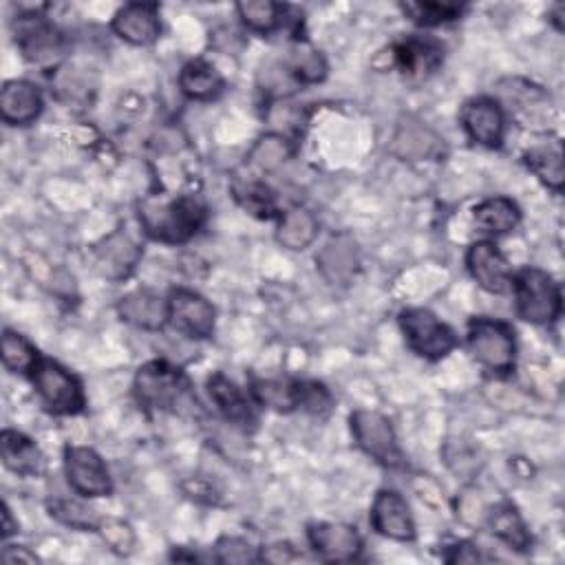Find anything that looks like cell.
Returning <instances> with one entry per match:
<instances>
[{"label":"cell","instance_id":"cell-37","mask_svg":"<svg viewBox=\"0 0 565 565\" xmlns=\"http://www.w3.org/2000/svg\"><path fill=\"white\" fill-rule=\"evenodd\" d=\"M214 558L218 563H256L260 561V554L256 552V547H252L247 541L238 539V536H223L218 539V543L214 545Z\"/></svg>","mask_w":565,"mask_h":565},{"label":"cell","instance_id":"cell-21","mask_svg":"<svg viewBox=\"0 0 565 565\" xmlns=\"http://www.w3.org/2000/svg\"><path fill=\"white\" fill-rule=\"evenodd\" d=\"M395 64L406 75H428L444 60V46L433 38L411 35L393 46Z\"/></svg>","mask_w":565,"mask_h":565},{"label":"cell","instance_id":"cell-6","mask_svg":"<svg viewBox=\"0 0 565 565\" xmlns=\"http://www.w3.org/2000/svg\"><path fill=\"white\" fill-rule=\"evenodd\" d=\"M399 329L411 351L426 360H441L457 347L455 331L433 311L413 307L399 313Z\"/></svg>","mask_w":565,"mask_h":565},{"label":"cell","instance_id":"cell-11","mask_svg":"<svg viewBox=\"0 0 565 565\" xmlns=\"http://www.w3.org/2000/svg\"><path fill=\"white\" fill-rule=\"evenodd\" d=\"M307 539L311 550L331 563L355 561L362 552V539L353 525L347 523H311L307 530Z\"/></svg>","mask_w":565,"mask_h":565},{"label":"cell","instance_id":"cell-15","mask_svg":"<svg viewBox=\"0 0 565 565\" xmlns=\"http://www.w3.org/2000/svg\"><path fill=\"white\" fill-rule=\"evenodd\" d=\"M113 31L135 46L152 44L161 33L159 7L154 2L124 4L113 18Z\"/></svg>","mask_w":565,"mask_h":565},{"label":"cell","instance_id":"cell-4","mask_svg":"<svg viewBox=\"0 0 565 565\" xmlns=\"http://www.w3.org/2000/svg\"><path fill=\"white\" fill-rule=\"evenodd\" d=\"M468 347L472 358L497 375H505L514 369V331L503 320L472 318L468 322Z\"/></svg>","mask_w":565,"mask_h":565},{"label":"cell","instance_id":"cell-29","mask_svg":"<svg viewBox=\"0 0 565 565\" xmlns=\"http://www.w3.org/2000/svg\"><path fill=\"white\" fill-rule=\"evenodd\" d=\"M300 388L302 382L298 380H254L249 393L260 406L278 413H289L294 408H300Z\"/></svg>","mask_w":565,"mask_h":565},{"label":"cell","instance_id":"cell-26","mask_svg":"<svg viewBox=\"0 0 565 565\" xmlns=\"http://www.w3.org/2000/svg\"><path fill=\"white\" fill-rule=\"evenodd\" d=\"M318 236V218L311 210L294 205L280 214L276 241L287 249H305Z\"/></svg>","mask_w":565,"mask_h":565},{"label":"cell","instance_id":"cell-43","mask_svg":"<svg viewBox=\"0 0 565 565\" xmlns=\"http://www.w3.org/2000/svg\"><path fill=\"white\" fill-rule=\"evenodd\" d=\"M15 532H18V521H13L9 505L2 503V539H9Z\"/></svg>","mask_w":565,"mask_h":565},{"label":"cell","instance_id":"cell-24","mask_svg":"<svg viewBox=\"0 0 565 565\" xmlns=\"http://www.w3.org/2000/svg\"><path fill=\"white\" fill-rule=\"evenodd\" d=\"M525 166L554 192H563L565 168H563V143L561 139H550L532 146L523 154Z\"/></svg>","mask_w":565,"mask_h":565},{"label":"cell","instance_id":"cell-38","mask_svg":"<svg viewBox=\"0 0 565 565\" xmlns=\"http://www.w3.org/2000/svg\"><path fill=\"white\" fill-rule=\"evenodd\" d=\"M97 530H99L102 539L110 545L113 552H117V554H130L132 552L135 534H132L128 523H124L119 519H99Z\"/></svg>","mask_w":565,"mask_h":565},{"label":"cell","instance_id":"cell-28","mask_svg":"<svg viewBox=\"0 0 565 565\" xmlns=\"http://www.w3.org/2000/svg\"><path fill=\"white\" fill-rule=\"evenodd\" d=\"M475 223L488 234H508L521 221L519 205L508 196H490L475 207Z\"/></svg>","mask_w":565,"mask_h":565},{"label":"cell","instance_id":"cell-40","mask_svg":"<svg viewBox=\"0 0 565 565\" xmlns=\"http://www.w3.org/2000/svg\"><path fill=\"white\" fill-rule=\"evenodd\" d=\"M296 558H300V554H298L289 543H271V545L263 547V552H260V561L276 563V565H280V563H291V561H296Z\"/></svg>","mask_w":565,"mask_h":565},{"label":"cell","instance_id":"cell-27","mask_svg":"<svg viewBox=\"0 0 565 565\" xmlns=\"http://www.w3.org/2000/svg\"><path fill=\"white\" fill-rule=\"evenodd\" d=\"M179 86L183 90V95H188L190 99H199V102H207L221 95L223 90V77L221 73L205 60H190L188 64H183L181 73H179Z\"/></svg>","mask_w":565,"mask_h":565},{"label":"cell","instance_id":"cell-22","mask_svg":"<svg viewBox=\"0 0 565 565\" xmlns=\"http://www.w3.org/2000/svg\"><path fill=\"white\" fill-rule=\"evenodd\" d=\"M393 152L408 161L439 159L444 157L446 146H444V139L422 121H406V124H399L393 137Z\"/></svg>","mask_w":565,"mask_h":565},{"label":"cell","instance_id":"cell-18","mask_svg":"<svg viewBox=\"0 0 565 565\" xmlns=\"http://www.w3.org/2000/svg\"><path fill=\"white\" fill-rule=\"evenodd\" d=\"M139 256H141V249L121 230L113 232L95 247V265L102 271V276L110 280L126 278L139 263Z\"/></svg>","mask_w":565,"mask_h":565},{"label":"cell","instance_id":"cell-10","mask_svg":"<svg viewBox=\"0 0 565 565\" xmlns=\"http://www.w3.org/2000/svg\"><path fill=\"white\" fill-rule=\"evenodd\" d=\"M64 470L68 486L82 497H106L113 492V481L104 459L88 446H66Z\"/></svg>","mask_w":565,"mask_h":565},{"label":"cell","instance_id":"cell-2","mask_svg":"<svg viewBox=\"0 0 565 565\" xmlns=\"http://www.w3.org/2000/svg\"><path fill=\"white\" fill-rule=\"evenodd\" d=\"M135 397L146 408L174 413L194 404L188 377L166 360H152L139 366L135 375Z\"/></svg>","mask_w":565,"mask_h":565},{"label":"cell","instance_id":"cell-1","mask_svg":"<svg viewBox=\"0 0 565 565\" xmlns=\"http://www.w3.org/2000/svg\"><path fill=\"white\" fill-rule=\"evenodd\" d=\"M205 216L207 210L203 201L192 194H179L166 201L146 199L139 205V223L143 232L168 245L190 241L205 223Z\"/></svg>","mask_w":565,"mask_h":565},{"label":"cell","instance_id":"cell-14","mask_svg":"<svg viewBox=\"0 0 565 565\" xmlns=\"http://www.w3.org/2000/svg\"><path fill=\"white\" fill-rule=\"evenodd\" d=\"M371 525L386 539L413 541L415 521L411 516L406 499L395 490H380L371 508Z\"/></svg>","mask_w":565,"mask_h":565},{"label":"cell","instance_id":"cell-7","mask_svg":"<svg viewBox=\"0 0 565 565\" xmlns=\"http://www.w3.org/2000/svg\"><path fill=\"white\" fill-rule=\"evenodd\" d=\"M349 422H351L353 439L362 452H366L371 459H375L386 468L404 466V452L397 444L395 430L382 413L360 408L351 413Z\"/></svg>","mask_w":565,"mask_h":565},{"label":"cell","instance_id":"cell-12","mask_svg":"<svg viewBox=\"0 0 565 565\" xmlns=\"http://www.w3.org/2000/svg\"><path fill=\"white\" fill-rule=\"evenodd\" d=\"M461 126L466 135L486 148H499L505 132V115L499 102L490 97H475L461 108Z\"/></svg>","mask_w":565,"mask_h":565},{"label":"cell","instance_id":"cell-30","mask_svg":"<svg viewBox=\"0 0 565 565\" xmlns=\"http://www.w3.org/2000/svg\"><path fill=\"white\" fill-rule=\"evenodd\" d=\"M241 22L254 33H271L285 20V7L271 0H243L236 4Z\"/></svg>","mask_w":565,"mask_h":565},{"label":"cell","instance_id":"cell-25","mask_svg":"<svg viewBox=\"0 0 565 565\" xmlns=\"http://www.w3.org/2000/svg\"><path fill=\"white\" fill-rule=\"evenodd\" d=\"M486 523H488L490 532L494 536H499L503 543H508L512 550H516V552L530 550L532 536L527 532L525 521L521 519L519 510L512 503L503 501V503H497L494 508H490L486 512Z\"/></svg>","mask_w":565,"mask_h":565},{"label":"cell","instance_id":"cell-41","mask_svg":"<svg viewBox=\"0 0 565 565\" xmlns=\"http://www.w3.org/2000/svg\"><path fill=\"white\" fill-rule=\"evenodd\" d=\"M448 563H477L483 561V556L479 554V550L470 543H457L450 547V552L444 556Z\"/></svg>","mask_w":565,"mask_h":565},{"label":"cell","instance_id":"cell-32","mask_svg":"<svg viewBox=\"0 0 565 565\" xmlns=\"http://www.w3.org/2000/svg\"><path fill=\"white\" fill-rule=\"evenodd\" d=\"M285 68L289 71V75L296 84H318L327 75L324 57L316 49L305 46V44H300L298 49L291 51L289 60L285 62Z\"/></svg>","mask_w":565,"mask_h":565},{"label":"cell","instance_id":"cell-9","mask_svg":"<svg viewBox=\"0 0 565 565\" xmlns=\"http://www.w3.org/2000/svg\"><path fill=\"white\" fill-rule=\"evenodd\" d=\"M214 307L201 294L177 287L168 296V322L183 335L205 340L214 331Z\"/></svg>","mask_w":565,"mask_h":565},{"label":"cell","instance_id":"cell-19","mask_svg":"<svg viewBox=\"0 0 565 565\" xmlns=\"http://www.w3.org/2000/svg\"><path fill=\"white\" fill-rule=\"evenodd\" d=\"M42 113V95L26 79H11L0 93V115L9 126H29Z\"/></svg>","mask_w":565,"mask_h":565},{"label":"cell","instance_id":"cell-34","mask_svg":"<svg viewBox=\"0 0 565 565\" xmlns=\"http://www.w3.org/2000/svg\"><path fill=\"white\" fill-rule=\"evenodd\" d=\"M399 7L411 20H415L417 24H424V26L452 22L466 9V4H461V2H402Z\"/></svg>","mask_w":565,"mask_h":565},{"label":"cell","instance_id":"cell-42","mask_svg":"<svg viewBox=\"0 0 565 565\" xmlns=\"http://www.w3.org/2000/svg\"><path fill=\"white\" fill-rule=\"evenodd\" d=\"M2 561H7V563H15V561H22V563H38V556L31 554L26 547L7 545V547L2 550Z\"/></svg>","mask_w":565,"mask_h":565},{"label":"cell","instance_id":"cell-23","mask_svg":"<svg viewBox=\"0 0 565 565\" xmlns=\"http://www.w3.org/2000/svg\"><path fill=\"white\" fill-rule=\"evenodd\" d=\"M0 455L4 466L22 477H31L38 475L44 466L42 452L38 450V446L33 444V439H29L26 435L4 428L0 435Z\"/></svg>","mask_w":565,"mask_h":565},{"label":"cell","instance_id":"cell-33","mask_svg":"<svg viewBox=\"0 0 565 565\" xmlns=\"http://www.w3.org/2000/svg\"><path fill=\"white\" fill-rule=\"evenodd\" d=\"M2 362L13 373H31L40 362V355L24 335L7 329L2 333Z\"/></svg>","mask_w":565,"mask_h":565},{"label":"cell","instance_id":"cell-17","mask_svg":"<svg viewBox=\"0 0 565 565\" xmlns=\"http://www.w3.org/2000/svg\"><path fill=\"white\" fill-rule=\"evenodd\" d=\"M207 393L227 422H232L241 428H254V424H256L254 397H247L243 393V388H238L230 377H225L223 373L210 375Z\"/></svg>","mask_w":565,"mask_h":565},{"label":"cell","instance_id":"cell-13","mask_svg":"<svg viewBox=\"0 0 565 565\" xmlns=\"http://www.w3.org/2000/svg\"><path fill=\"white\" fill-rule=\"evenodd\" d=\"M466 265L472 278L490 294H503L512 285V271L492 241H477L466 252Z\"/></svg>","mask_w":565,"mask_h":565},{"label":"cell","instance_id":"cell-35","mask_svg":"<svg viewBox=\"0 0 565 565\" xmlns=\"http://www.w3.org/2000/svg\"><path fill=\"white\" fill-rule=\"evenodd\" d=\"M234 196L247 212H252L258 218H271L276 214V196L265 183H258V181L236 183Z\"/></svg>","mask_w":565,"mask_h":565},{"label":"cell","instance_id":"cell-3","mask_svg":"<svg viewBox=\"0 0 565 565\" xmlns=\"http://www.w3.org/2000/svg\"><path fill=\"white\" fill-rule=\"evenodd\" d=\"M516 313L532 324H550L561 316V289L554 278L536 267L512 276Z\"/></svg>","mask_w":565,"mask_h":565},{"label":"cell","instance_id":"cell-36","mask_svg":"<svg viewBox=\"0 0 565 565\" xmlns=\"http://www.w3.org/2000/svg\"><path fill=\"white\" fill-rule=\"evenodd\" d=\"M49 514L75 530H97V523H99V519H95L90 508L73 499H53L49 503Z\"/></svg>","mask_w":565,"mask_h":565},{"label":"cell","instance_id":"cell-8","mask_svg":"<svg viewBox=\"0 0 565 565\" xmlns=\"http://www.w3.org/2000/svg\"><path fill=\"white\" fill-rule=\"evenodd\" d=\"M13 33H15V44L20 46L22 55L31 64L46 66L62 55L64 42L60 31L35 9L18 15Z\"/></svg>","mask_w":565,"mask_h":565},{"label":"cell","instance_id":"cell-39","mask_svg":"<svg viewBox=\"0 0 565 565\" xmlns=\"http://www.w3.org/2000/svg\"><path fill=\"white\" fill-rule=\"evenodd\" d=\"M331 406V395L329 391L318 384V382H302V388H300V408L313 413V415H320V413H327Z\"/></svg>","mask_w":565,"mask_h":565},{"label":"cell","instance_id":"cell-16","mask_svg":"<svg viewBox=\"0 0 565 565\" xmlns=\"http://www.w3.org/2000/svg\"><path fill=\"white\" fill-rule=\"evenodd\" d=\"M117 311L124 322L146 331H157L168 322V300L146 287L132 289L121 296Z\"/></svg>","mask_w":565,"mask_h":565},{"label":"cell","instance_id":"cell-31","mask_svg":"<svg viewBox=\"0 0 565 565\" xmlns=\"http://www.w3.org/2000/svg\"><path fill=\"white\" fill-rule=\"evenodd\" d=\"M291 152L294 148L289 139H285L278 132H269L254 143L249 152V163L260 172H274L291 157Z\"/></svg>","mask_w":565,"mask_h":565},{"label":"cell","instance_id":"cell-20","mask_svg":"<svg viewBox=\"0 0 565 565\" xmlns=\"http://www.w3.org/2000/svg\"><path fill=\"white\" fill-rule=\"evenodd\" d=\"M316 263L320 274L329 280V282H338V285H347L360 265V254H358V245L353 243V238H349L347 234L333 236L331 241L324 243V247L316 254Z\"/></svg>","mask_w":565,"mask_h":565},{"label":"cell","instance_id":"cell-5","mask_svg":"<svg viewBox=\"0 0 565 565\" xmlns=\"http://www.w3.org/2000/svg\"><path fill=\"white\" fill-rule=\"evenodd\" d=\"M31 377L42 404L53 415H75L84 408L86 397L79 380L55 360L40 358Z\"/></svg>","mask_w":565,"mask_h":565}]
</instances>
